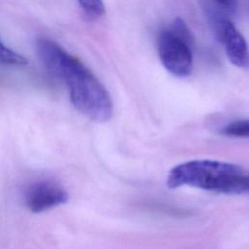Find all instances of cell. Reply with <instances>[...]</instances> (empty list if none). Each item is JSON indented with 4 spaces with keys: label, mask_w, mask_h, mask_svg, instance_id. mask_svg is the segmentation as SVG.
<instances>
[{
    "label": "cell",
    "mask_w": 249,
    "mask_h": 249,
    "mask_svg": "<svg viewBox=\"0 0 249 249\" xmlns=\"http://www.w3.org/2000/svg\"><path fill=\"white\" fill-rule=\"evenodd\" d=\"M36 49L49 72L64 81L70 100L79 112L93 122L111 119L113 103L108 90L82 61L49 38L38 39Z\"/></svg>",
    "instance_id": "obj_1"
},
{
    "label": "cell",
    "mask_w": 249,
    "mask_h": 249,
    "mask_svg": "<svg viewBox=\"0 0 249 249\" xmlns=\"http://www.w3.org/2000/svg\"><path fill=\"white\" fill-rule=\"evenodd\" d=\"M242 172L243 169L237 164L212 160H195L174 166L168 173L166 186L170 189L191 186L230 195L233 183Z\"/></svg>",
    "instance_id": "obj_2"
},
{
    "label": "cell",
    "mask_w": 249,
    "mask_h": 249,
    "mask_svg": "<svg viewBox=\"0 0 249 249\" xmlns=\"http://www.w3.org/2000/svg\"><path fill=\"white\" fill-rule=\"evenodd\" d=\"M192 45L170 29H163L158 37V53L164 68L174 76L186 77L193 69Z\"/></svg>",
    "instance_id": "obj_3"
},
{
    "label": "cell",
    "mask_w": 249,
    "mask_h": 249,
    "mask_svg": "<svg viewBox=\"0 0 249 249\" xmlns=\"http://www.w3.org/2000/svg\"><path fill=\"white\" fill-rule=\"evenodd\" d=\"M68 198L67 191L59 183L50 179L35 181L24 192L25 205L33 213H41L64 204Z\"/></svg>",
    "instance_id": "obj_4"
},
{
    "label": "cell",
    "mask_w": 249,
    "mask_h": 249,
    "mask_svg": "<svg viewBox=\"0 0 249 249\" xmlns=\"http://www.w3.org/2000/svg\"><path fill=\"white\" fill-rule=\"evenodd\" d=\"M215 34L224 45L229 60L236 67L249 68V47L245 38L229 19L215 20Z\"/></svg>",
    "instance_id": "obj_5"
},
{
    "label": "cell",
    "mask_w": 249,
    "mask_h": 249,
    "mask_svg": "<svg viewBox=\"0 0 249 249\" xmlns=\"http://www.w3.org/2000/svg\"><path fill=\"white\" fill-rule=\"evenodd\" d=\"M221 133L231 137H249V120H238L228 124Z\"/></svg>",
    "instance_id": "obj_6"
},
{
    "label": "cell",
    "mask_w": 249,
    "mask_h": 249,
    "mask_svg": "<svg viewBox=\"0 0 249 249\" xmlns=\"http://www.w3.org/2000/svg\"><path fill=\"white\" fill-rule=\"evenodd\" d=\"M0 63L8 65H23L27 63V59L6 47L0 40Z\"/></svg>",
    "instance_id": "obj_7"
},
{
    "label": "cell",
    "mask_w": 249,
    "mask_h": 249,
    "mask_svg": "<svg viewBox=\"0 0 249 249\" xmlns=\"http://www.w3.org/2000/svg\"><path fill=\"white\" fill-rule=\"evenodd\" d=\"M83 11L92 18H100L105 14L102 0H78Z\"/></svg>",
    "instance_id": "obj_8"
},
{
    "label": "cell",
    "mask_w": 249,
    "mask_h": 249,
    "mask_svg": "<svg viewBox=\"0 0 249 249\" xmlns=\"http://www.w3.org/2000/svg\"><path fill=\"white\" fill-rule=\"evenodd\" d=\"M249 193V172H242L233 183L230 195Z\"/></svg>",
    "instance_id": "obj_9"
},
{
    "label": "cell",
    "mask_w": 249,
    "mask_h": 249,
    "mask_svg": "<svg viewBox=\"0 0 249 249\" xmlns=\"http://www.w3.org/2000/svg\"><path fill=\"white\" fill-rule=\"evenodd\" d=\"M221 7L228 11H234L236 7V0H215Z\"/></svg>",
    "instance_id": "obj_10"
}]
</instances>
